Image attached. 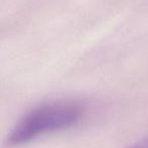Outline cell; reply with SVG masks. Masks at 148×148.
Returning <instances> with one entry per match:
<instances>
[{
	"mask_svg": "<svg viewBox=\"0 0 148 148\" xmlns=\"http://www.w3.org/2000/svg\"><path fill=\"white\" fill-rule=\"evenodd\" d=\"M81 118V109L72 103L44 105L29 112L13 128L8 142L23 144L52 132L72 127Z\"/></svg>",
	"mask_w": 148,
	"mask_h": 148,
	"instance_id": "1",
	"label": "cell"
},
{
	"mask_svg": "<svg viewBox=\"0 0 148 148\" xmlns=\"http://www.w3.org/2000/svg\"><path fill=\"white\" fill-rule=\"evenodd\" d=\"M128 148H148V139L145 140V141H142L140 143H137L133 146H130Z\"/></svg>",
	"mask_w": 148,
	"mask_h": 148,
	"instance_id": "2",
	"label": "cell"
}]
</instances>
